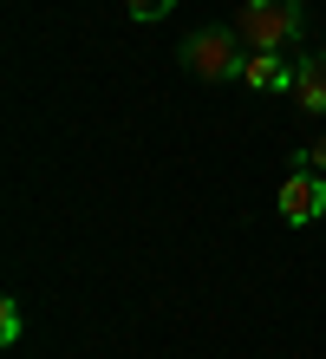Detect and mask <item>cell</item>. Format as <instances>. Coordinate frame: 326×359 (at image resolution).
<instances>
[{
    "mask_svg": "<svg viewBox=\"0 0 326 359\" xmlns=\"http://www.w3.org/2000/svg\"><path fill=\"white\" fill-rule=\"evenodd\" d=\"M242 46H248L242 27H203V33H189L177 46V59H183V72H196V79H235L248 66Z\"/></svg>",
    "mask_w": 326,
    "mask_h": 359,
    "instance_id": "obj_1",
    "label": "cell"
},
{
    "mask_svg": "<svg viewBox=\"0 0 326 359\" xmlns=\"http://www.w3.org/2000/svg\"><path fill=\"white\" fill-rule=\"evenodd\" d=\"M242 79H248L254 92H294V66H287L280 53H248Z\"/></svg>",
    "mask_w": 326,
    "mask_h": 359,
    "instance_id": "obj_4",
    "label": "cell"
},
{
    "mask_svg": "<svg viewBox=\"0 0 326 359\" xmlns=\"http://www.w3.org/2000/svg\"><path fill=\"white\" fill-rule=\"evenodd\" d=\"M280 222H294V229H307V222H320L326 216V177L320 170H307V163H300V170L280 183Z\"/></svg>",
    "mask_w": 326,
    "mask_h": 359,
    "instance_id": "obj_3",
    "label": "cell"
},
{
    "mask_svg": "<svg viewBox=\"0 0 326 359\" xmlns=\"http://www.w3.org/2000/svg\"><path fill=\"white\" fill-rule=\"evenodd\" d=\"M294 98H300V111H326V53H307V59H300Z\"/></svg>",
    "mask_w": 326,
    "mask_h": 359,
    "instance_id": "obj_5",
    "label": "cell"
},
{
    "mask_svg": "<svg viewBox=\"0 0 326 359\" xmlns=\"http://www.w3.org/2000/svg\"><path fill=\"white\" fill-rule=\"evenodd\" d=\"M300 27H307V7L300 0H248L242 7V39L254 53H287Z\"/></svg>",
    "mask_w": 326,
    "mask_h": 359,
    "instance_id": "obj_2",
    "label": "cell"
},
{
    "mask_svg": "<svg viewBox=\"0 0 326 359\" xmlns=\"http://www.w3.org/2000/svg\"><path fill=\"white\" fill-rule=\"evenodd\" d=\"M20 333H27V313H20V301H13V294H7V301H0V340H20Z\"/></svg>",
    "mask_w": 326,
    "mask_h": 359,
    "instance_id": "obj_6",
    "label": "cell"
},
{
    "mask_svg": "<svg viewBox=\"0 0 326 359\" xmlns=\"http://www.w3.org/2000/svg\"><path fill=\"white\" fill-rule=\"evenodd\" d=\"M170 7H177V0H124V13H130V20H163Z\"/></svg>",
    "mask_w": 326,
    "mask_h": 359,
    "instance_id": "obj_7",
    "label": "cell"
},
{
    "mask_svg": "<svg viewBox=\"0 0 326 359\" xmlns=\"http://www.w3.org/2000/svg\"><path fill=\"white\" fill-rule=\"evenodd\" d=\"M300 163H307V170H320V177H326V137H313L307 151H300Z\"/></svg>",
    "mask_w": 326,
    "mask_h": 359,
    "instance_id": "obj_8",
    "label": "cell"
}]
</instances>
